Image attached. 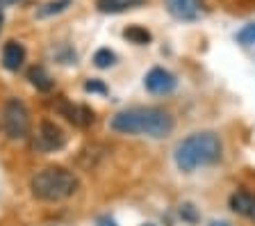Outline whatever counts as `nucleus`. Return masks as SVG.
Masks as SVG:
<instances>
[{
    "instance_id": "16",
    "label": "nucleus",
    "mask_w": 255,
    "mask_h": 226,
    "mask_svg": "<svg viewBox=\"0 0 255 226\" xmlns=\"http://www.w3.org/2000/svg\"><path fill=\"white\" fill-rule=\"evenodd\" d=\"M237 41L242 46H253L255 43V23H249L237 32Z\"/></svg>"
},
{
    "instance_id": "22",
    "label": "nucleus",
    "mask_w": 255,
    "mask_h": 226,
    "mask_svg": "<svg viewBox=\"0 0 255 226\" xmlns=\"http://www.w3.org/2000/svg\"><path fill=\"white\" fill-rule=\"evenodd\" d=\"M0 30H2V14H0Z\"/></svg>"
},
{
    "instance_id": "15",
    "label": "nucleus",
    "mask_w": 255,
    "mask_h": 226,
    "mask_svg": "<svg viewBox=\"0 0 255 226\" xmlns=\"http://www.w3.org/2000/svg\"><path fill=\"white\" fill-rule=\"evenodd\" d=\"M114 62H117V55L110 48H98L94 53V64L98 66V69H110Z\"/></svg>"
},
{
    "instance_id": "20",
    "label": "nucleus",
    "mask_w": 255,
    "mask_h": 226,
    "mask_svg": "<svg viewBox=\"0 0 255 226\" xmlns=\"http://www.w3.org/2000/svg\"><path fill=\"white\" fill-rule=\"evenodd\" d=\"M16 2H23V0H0V9H5V7H11Z\"/></svg>"
},
{
    "instance_id": "3",
    "label": "nucleus",
    "mask_w": 255,
    "mask_h": 226,
    "mask_svg": "<svg viewBox=\"0 0 255 226\" xmlns=\"http://www.w3.org/2000/svg\"><path fill=\"white\" fill-rule=\"evenodd\" d=\"M78 176L64 167H46L30 181L32 194L41 201H64L78 192Z\"/></svg>"
},
{
    "instance_id": "14",
    "label": "nucleus",
    "mask_w": 255,
    "mask_h": 226,
    "mask_svg": "<svg viewBox=\"0 0 255 226\" xmlns=\"http://www.w3.org/2000/svg\"><path fill=\"white\" fill-rule=\"evenodd\" d=\"M123 37L130 43H137V46H146V43H150V39H153L148 30L141 25H128L126 30H123Z\"/></svg>"
},
{
    "instance_id": "5",
    "label": "nucleus",
    "mask_w": 255,
    "mask_h": 226,
    "mask_svg": "<svg viewBox=\"0 0 255 226\" xmlns=\"http://www.w3.org/2000/svg\"><path fill=\"white\" fill-rule=\"evenodd\" d=\"M64 144H66V135H64V130L59 128L55 121H50V119H43L41 124H39L37 137H34V146H37L39 151H46V153H50V151L64 149Z\"/></svg>"
},
{
    "instance_id": "7",
    "label": "nucleus",
    "mask_w": 255,
    "mask_h": 226,
    "mask_svg": "<svg viewBox=\"0 0 255 226\" xmlns=\"http://www.w3.org/2000/svg\"><path fill=\"white\" fill-rule=\"evenodd\" d=\"M143 85H146V89H148L150 94L164 96V94L173 92L175 85H178V80H175V75L171 73V71L162 69V66H155V69H150L148 73H146V78H143Z\"/></svg>"
},
{
    "instance_id": "13",
    "label": "nucleus",
    "mask_w": 255,
    "mask_h": 226,
    "mask_svg": "<svg viewBox=\"0 0 255 226\" xmlns=\"http://www.w3.org/2000/svg\"><path fill=\"white\" fill-rule=\"evenodd\" d=\"M71 5H73V0H48V2H43L37 9V18H48V16H55V14H62Z\"/></svg>"
},
{
    "instance_id": "19",
    "label": "nucleus",
    "mask_w": 255,
    "mask_h": 226,
    "mask_svg": "<svg viewBox=\"0 0 255 226\" xmlns=\"http://www.w3.org/2000/svg\"><path fill=\"white\" fill-rule=\"evenodd\" d=\"M96 226H117V222L110 220V217H101V220L96 222Z\"/></svg>"
},
{
    "instance_id": "8",
    "label": "nucleus",
    "mask_w": 255,
    "mask_h": 226,
    "mask_svg": "<svg viewBox=\"0 0 255 226\" xmlns=\"http://www.w3.org/2000/svg\"><path fill=\"white\" fill-rule=\"evenodd\" d=\"M164 5L178 21H196L201 16V0H164Z\"/></svg>"
},
{
    "instance_id": "1",
    "label": "nucleus",
    "mask_w": 255,
    "mask_h": 226,
    "mask_svg": "<svg viewBox=\"0 0 255 226\" xmlns=\"http://www.w3.org/2000/svg\"><path fill=\"white\" fill-rule=\"evenodd\" d=\"M110 128L121 135H146L162 140L173 130V117L162 108H128L112 117Z\"/></svg>"
},
{
    "instance_id": "11",
    "label": "nucleus",
    "mask_w": 255,
    "mask_h": 226,
    "mask_svg": "<svg viewBox=\"0 0 255 226\" xmlns=\"http://www.w3.org/2000/svg\"><path fill=\"white\" fill-rule=\"evenodd\" d=\"M27 80L32 82V87H34L37 92H43V94L53 92V87H55V80L50 78V73H48L41 64L30 66V71H27Z\"/></svg>"
},
{
    "instance_id": "21",
    "label": "nucleus",
    "mask_w": 255,
    "mask_h": 226,
    "mask_svg": "<svg viewBox=\"0 0 255 226\" xmlns=\"http://www.w3.org/2000/svg\"><path fill=\"white\" fill-rule=\"evenodd\" d=\"M210 226H230L228 222H221V220H214V222H210Z\"/></svg>"
},
{
    "instance_id": "23",
    "label": "nucleus",
    "mask_w": 255,
    "mask_h": 226,
    "mask_svg": "<svg viewBox=\"0 0 255 226\" xmlns=\"http://www.w3.org/2000/svg\"><path fill=\"white\" fill-rule=\"evenodd\" d=\"M146 226H153V224H146Z\"/></svg>"
},
{
    "instance_id": "6",
    "label": "nucleus",
    "mask_w": 255,
    "mask_h": 226,
    "mask_svg": "<svg viewBox=\"0 0 255 226\" xmlns=\"http://www.w3.org/2000/svg\"><path fill=\"white\" fill-rule=\"evenodd\" d=\"M53 108L55 112H59L66 121H71L73 126H78V128H87V126L94 121V112H91L87 105H80V103H71L69 98L64 96H57L53 101Z\"/></svg>"
},
{
    "instance_id": "12",
    "label": "nucleus",
    "mask_w": 255,
    "mask_h": 226,
    "mask_svg": "<svg viewBox=\"0 0 255 226\" xmlns=\"http://www.w3.org/2000/svg\"><path fill=\"white\" fill-rule=\"evenodd\" d=\"M146 0H96V7L103 14H121V11L134 9V7L143 5Z\"/></svg>"
},
{
    "instance_id": "17",
    "label": "nucleus",
    "mask_w": 255,
    "mask_h": 226,
    "mask_svg": "<svg viewBox=\"0 0 255 226\" xmlns=\"http://www.w3.org/2000/svg\"><path fill=\"white\" fill-rule=\"evenodd\" d=\"M85 92H91V94H107V87L103 85L101 80H94V78H91V80L85 82Z\"/></svg>"
},
{
    "instance_id": "18",
    "label": "nucleus",
    "mask_w": 255,
    "mask_h": 226,
    "mask_svg": "<svg viewBox=\"0 0 255 226\" xmlns=\"http://www.w3.org/2000/svg\"><path fill=\"white\" fill-rule=\"evenodd\" d=\"M180 215L187 217L189 222H196V213H194V206L191 204H182L180 206Z\"/></svg>"
},
{
    "instance_id": "4",
    "label": "nucleus",
    "mask_w": 255,
    "mask_h": 226,
    "mask_svg": "<svg viewBox=\"0 0 255 226\" xmlns=\"http://www.w3.org/2000/svg\"><path fill=\"white\" fill-rule=\"evenodd\" d=\"M2 128L9 140H23L30 135V112L18 98H7L2 105Z\"/></svg>"
},
{
    "instance_id": "9",
    "label": "nucleus",
    "mask_w": 255,
    "mask_h": 226,
    "mask_svg": "<svg viewBox=\"0 0 255 226\" xmlns=\"http://www.w3.org/2000/svg\"><path fill=\"white\" fill-rule=\"evenodd\" d=\"M23 62H25V46L21 41L9 39L2 46V66L7 71H18L23 66Z\"/></svg>"
},
{
    "instance_id": "10",
    "label": "nucleus",
    "mask_w": 255,
    "mask_h": 226,
    "mask_svg": "<svg viewBox=\"0 0 255 226\" xmlns=\"http://www.w3.org/2000/svg\"><path fill=\"white\" fill-rule=\"evenodd\" d=\"M230 208L233 213L246 217V220L255 222V192H246V190H239L230 197Z\"/></svg>"
},
{
    "instance_id": "2",
    "label": "nucleus",
    "mask_w": 255,
    "mask_h": 226,
    "mask_svg": "<svg viewBox=\"0 0 255 226\" xmlns=\"http://www.w3.org/2000/svg\"><path fill=\"white\" fill-rule=\"evenodd\" d=\"M223 146L219 135L212 130H203V133H194L189 137H185L182 142H178L173 151L175 167L185 174L196 172L201 167H210L214 162L221 160Z\"/></svg>"
}]
</instances>
